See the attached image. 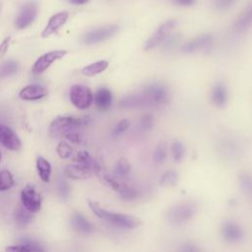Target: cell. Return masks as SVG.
Instances as JSON below:
<instances>
[{"label":"cell","mask_w":252,"mask_h":252,"mask_svg":"<svg viewBox=\"0 0 252 252\" xmlns=\"http://www.w3.org/2000/svg\"><path fill=\"white\" fill-rule=\"evenodd\" d=\"M94 171L81 163H74V164H69L66 166L65 168V173L68 177L72 178V179H87L89 177H91L92 173Z\"/></svg>","instance_id":"obj_18"},{"label":"cell","mask_w":252,"mask_h":252,"mask_svg":"<svg viewBox=\"0 0 252 252\" xmlns=\"http://www.w3.org/2000/svg\"><path fill=\"white\" fill-rule=\"evenodd\" d=\"M96 108L100 111H107L112 105V94L107 88H99L94 95Z\"/></svg>","instance_id":"obj_17"},{"label":"cell","mask_w":252,"mask_h":252,"mask_svg":"<svg viewBox=\"0 0 252 252\" xmlns=\"http://www.w3.org/2000/svg\"><path fill=\"white\" fill-rule=\"evenodd\" d=\"M68 13L67 12H59L55 15H53L47 25L45 26V28L43 29V31L41 32V37H47L53 33H55L68 20Z\"/></svg>","instance_id":"obj_14"},{"label":"cell","mask_w":252,"mask_h":252,"mask_svg":"<svg viewBox=\"0 0 252 252\" xmlns=\"http://www.w3.org/2000/svg\"><path fill=\"white\" fill-rule=\"evenodd\" d=\"M213 39H214L213 34L203 33V34L197 35V36L191 38L190 40L186 41L185 43H183L180 50L183 53L196 52L198 50L204 49V48L208 47L209 45H211L213 42Z\"/></svg>","instance_id":"obj_12"},{"label":"cell","mask_w":252,"mask_h":252,"mask_svg":"<svg viewBox=\"0 0 252 252\" xmlns=\"http://www.w3.org/2000/svg\"><path fill=\"white\" fill-rule=\"evenodd\" d=\"M5 252H45V251L39 244L31 240H24L19 244L6 247Z\"/></svg>","instance_id":"obj_21"},{"label":"cell","mask_w":252,"mask_h":252,"mask_svg":"<svg viewBox=\"0 0 252 252\" xmlns=\"http://www.w3.org/2000/svg\"><path fill=\"white\" fill-rule=\"evenodd\" d=\"M220 234L225 241L237 243L244 238L245 231L237 222L233 220H225L220 226Z\"/></svg>","instance_id":"obj_11"},{"label":"cell","mask_w":252,"mask_h":252,"mask_svg":"<svg viewBox=\"0 0 252 252\" xmlns=\"http://www.w3.org/2000/svg\"><path fill=\"white\" fill-rule=\"evenodd\" d=\"M47 94V90L39 84H32L24 87L19 96L24 100H37L44 97Z\"/></svg>","instance_id":"obj_15"},{"label":"cell","mask_w":252,"mask_h":252,"mask_svg":"<svg viewBox=\"0 0 252 252\" xmlns=\"http://www.w3.org/2000/svg\"><path fill=\"white\" fill-rule=\"evenodd\" d=\"M211 100L215 106L223 107L228 100V91L222 82L216 83L211 90Z\"/></svg>","instance_id":"obj_16"},{"label":"cell","mask_w":252,"mask_h":252,"mask_svg":"<svg viewBox=\"0 0 252 252\" xmlns=\"http://www.w3.org/2000/svg\"><path fill=\"white\" fill-rule=\"evenodd\" d=\"M178 252H204V251L196 243L191 241H186L178 247Z\"/></svg>","instance_id":"obj_38"},{"label":"cell","mask_w":252,"mask_h":252,"mask_svg":"<svg viewBox=\"0 0 252 252\" xmlns=\"http://www.w3.org/2000/svg\"><path fill=\"white\" fill-rule=\"evenodd\" d=\"M89 206L97 218L104 220L115 227L122 229H134L141 224V220L134 216L108 211L101 208L97 203L92 201H89Z\"/></svg>","instance_id":"obj_1"},{"label":"cell","mask_w":252,"mask_h":252,"mask_svg":"<svg viewBox=\"0 0 252 252\" xmlns=\"http://www.w3.org/2000/svg\"><path fill=\"white\" fill-rule=\"evenodd\" d=\"M69 97L72 104L79 109L89 108L94 100L92 90L84 85L72 86L70 89Z\"/></svg>","instance_id":"obj_6"},{"label":"cell","mask_w":252,"mask_h":252,"mask_svg":"<svg viewBox=\"0 0 252 252\" xmlns=\"http://www.w3.org/2000/svg\"><path fill=\"white\" fill-rule=\"evenodd\" d=\"M14 185V178L10 171H0V191H7Z\"/></svg>","instance_id":"obj_31"},{"label":"cell","mask_w":252,"mask_h":252,"mask_svg":"<svg viewBox=\"0 0 252 252\" xmlns=\"http://www.w3.org/2000/svg\"><path fill=\"white\" fill-rule=\"evenodd\" d=\"M21 202L23 207L32 214L37 213L41 208V199L35 188L30 184L21 191Z\"/></svg>","instance_id":"obj_8"},{"label":"cell","mask_w":252,"mask_h":252,"mask_svg":"<svg viewBox=\"0 0 252 252\" xmlns=\"http://www.w3.org/2000/svg\"><path fill=\"white\" fill-rule=\"evenodd\" d=\"M0 144L10 151H19L21 149V140L18 135L8 126L0 123Z\"/></svg>","instance_id":"obj_13"},{"label":"cell","mask_w":252,"mask_h":252,"mask_svg":"<svg viewBox=\"0 0 252 252\" xmlns=\"http://www.w3.org/2000/svg\"><path fill=\"white\" fill-rule=\"evenodd\" d=\"M63 137L66 138L67 140L71 141L72 143H75V144H80L83 141V136H82V133H81L80 129L70 130Z\"/></svg>","instance_id":"obj_37"},{"label":"cell","mask_w":252,"mask_h":252,"mask_svg":"<svg viewBox=\"0 0 252 252\" xmlns=\"http://www.w3.org/2000/svg\"><path fill=\"white\" fill-rule=\"evenodd\" d=\"M130 125H131V123L128 119H122V120L118 121L116 123V125L114 126V128H113V131H112L113 135L114 136L122 135L123 133H125L129 129Z\"/></svg>","instance_id":"obj_35"},{"label":"cell","mask_w":252,"mask_h":252,"mask_svg":"<svg viewBox=\"0 0 252 252\" xmlns=\"http://www.w3.org/2000/svg\"><path fill=\"white\" fill-rule=\"evenodd\" d=\"M119 105L122 108H137V107H144L145 102L140 93H133L121 98Z\"/></svg>","instance_id":"obj_22"},{"label":"cell","mask_w":252,"mask_h":252,"mask_svg":"<svg viewBox=\"0 0 252 252\" xmlns=\"http://www.w3.org/2000/svg\"><path fill=\"white\" fill-rule=\"evenodd\" d=\"M1 159H2V155H1V153H0V162H1Z\"/></svg>","instance_id":"obj_43"},{"label":"cell","mask_w":252,"mask_h":252,"mask_svg":"<svg viewBox=\"0 0 252 252\" xmlns=\"http://www.w3.org/2000/svg\"><path fill=\"white\" fill-rule=\"evenodd\" d=\"M67 54V50L58 49V50H51L47 53H44L37 60L33 63L32 67V73L33 75H40L43 73L52 63L55 61L63 58Z\"/></svg>","instance_id":"obj_10"},{"label":"cell","mask_w":252,"mask_h":252,"mask_svg":"<svg viewBox=\"0 0 252 252\" xmlns=\"http://www.w3.org/2000/svg\"><path fill=\"white\" fill-rule=\"evenodd\" d=\"M252 26V3H250L242 13L235 19L233 29L236 32H244Z\"/></svg>","instance_id":"obj_20"},{"label":"cell","mask_w":252,"mask_h":252,"mask_svg":"<svg viewBox=\"0 0 252 252\" xmlns=\"http://www.w3.org/2000/svg\"><path fill=\"white\" fill-rule=\"evenodd\" d=\"M154 126V117L151 114H145L140 120V127L143 130H150Z\"/></svg>","instance_id":"obj_39"},{"label":"cell","mask_w":252,"mask_h":252,"mask_svg":"<svg viewBox=\"0 0 252 252\" xmlns=\"http://www.w3.org/2000/svg\"><path fill=\"white\" fill-rule=\"evenodd\" d=\"M176 5L181 7H189L196 3L197 0H172Z\"/></svg>","instance_id":"obj_41"},{"label":"cell","mask_w":252,"mask_h":252,"mask_svg":"<svg viewBox=\"0 0 252 252\" xmlns=\"http://www.w3.org/2000/svg\"><path fill=\"white\" fill-rule=\"evenodd\" d=\"M131 171V164L130 162L125 159V158H121L119 159L114 167V173L116 176L118 177H126L129 175Z\"/></svg>","instance_id":"obj_28"},{"label":"cell","mask_w":252,"mask_h":252,"mask_svg":"<svg viewBox=\"0 0 252 252\" xmlns=\"http://www.w3.org/2000/svg\"><path fill=\"white\" fill-rule=\"evenodd\" d=\"M38 5L35 1H28L22 5L15 20L16 28L22 30L29 27L37 15Z\"/></svg>","instance_id":"obj_7"},{"label":"cell","mask_w":252,"mask_h":252,"mask_svg":"<svg viewBox=\"0 0 252 252\" xmlns=\"http://www.w3.org/2000/svg\"><path fill=\"white\" fill-rule=\"evenodd\" d=\"M198 206L193 201H183L172 205L166 212V219L175 224H181L192 220L197 214Z\"/></svg>","instance_id":"obj_3"},{"label":"cell","mask_w":252,"mask_h":252,"mask_svg":"<svg viewBox=\"0 0 252 252\" xmlns=\"http://www.w3.org/2000/svg\"><path fill=\"white\" fill-rule=\"evenodd\" d=\"M178 180V173L177 171L173 169H169L164 171L160 178H159V183L162 186H172L177 183Z\"/></svg>","instance_id":"obj_29"},{"label":"cell","mask_w":252,"mask_h":252,"mask_svg":"<svg viewBox=\"0 0 252 252\" xmlns=\"http://www.w3.org/2000/svg\"><path fill=\"white\" fill-rule=\"evenodd\" d=\"M167 157V149L164 143H159L154 152V160L156 163H162Z\"/></svg>","instance_id":"obj_32"},{"label":"cell","mask_w":252,"mask_h":252,"mask_svg":"<svg viewBox=\"0 0 252 252\" xmlns=\"http://www.w3.org/2000/svg\"><path fill=\"white\" fill-rule=\"evenodd\" d=\"M237 0H213V6L218 11H225L232 7Z\"/></svg>","instance_id":"obj_36"},{"label":"cell","mask_w":252,"mask_h":252,"mask_svg":"<svg viewBox=\"0 0 252 252\" xmlns=\"http://www.w3.org/2000/svg\"><path fill=\"white\" fill-rule=\"evenodd\" d=\"M18 63L14 60H8L0 65V78L12 76L18 72Z\"/></svg>","instance_id":"obj_26"},{"label":"cell","mask_w":252,"mask_h":252,"mask_svg":"<svg viewBox=\"0 0 252 252\" xmlns=\"http://www.w3.org/2000/svg\"><path fill=\"white\" fill-rule=\"evenodd\" d=\"M71 223H72L73 228L80 233L90 234L94 231V226L93 225V223L91 221H89V220L86 219L80 213H76L73 215Z\"/></svg>","instance_id":"obj_19"},{"label":"cell","mask_w":252,"mask_h":252,"mask_svg":"<svg viewBox=\"0 0 252 252\" xmlns=\"http://www.w3.org/2000/svg\"><path fill=\"white\" fill-rule=\"evenodd\" d=\"M87 122L86 118H77L69 115L57 116L50 123L49 134L52 137H63L70 130L81 129Z\"/></svg>","instance_id":"obj_4"},{"label":"cell","mask_w":252,"mask_h":252,"mask_svg":"<svg viewBox=\"0 0 252 252\" xmlns=\"http://www.w3.org/2000/svg\"><path fill=\"white\" fill-rule=\"evenodd\" d=\"M69 2H71L74 5H83L89 2V0H69Z\"/></svg>","instance_id":"obj_42"},{"label":"cell","mask_w":252,"mask_h":252,"mask_svg":"<svg viewBox=\"0 0 252 252\" xmlns=\"http://www.w3.org/2000/svg\"><path fill=\"white\" fill-rule=\"evenodd\" d=\"M36 169L40 179L43 182H49L51 175V165L49 161L42 157H38L36 159Z\"/></svg>","instance_id":"obj_24"},{"label":"cell","mask_w":252,"mask_h":252,"mask_svg":"<svg viewBox=\"0 0 252 252\" xmlns=\"http://www.w3.org/2000/svg\"><path fill=\"white\" fill-rule=\"evenodd\" d=\"M176 25H177L176 20H167L166 22L162 23L158 28V30L150 36V38L145 42L144 49L149 51L164 43V41L170 36Z\"/></svg>","instance_id":"obj_5"},{"label":"cell","mask_w":252,"mask_h":252,"mask_svg":"<svg viewBox=\"0 0 252 252\" xmlns=\"http://www.w3.org/2000/svg\"><path fill=\"white\" fill-rule=\"evenodd\" d=\"M140 94L144 99L145 106L164 105L169 101L170 98L167 86L160 82L147 84Z\"/></svg>","instance_id":"obj_2"},{"label":"cell","mask_w":252,"mask_h":252,"mask_svg":"<svg viewBox=\"0 0 252 252\" xmlns=\"http://www.w3.org/2000/svg\"><path fill=\"white\" fill-rule=\"evenodd\" d=\"M118 192H119L120 197L124 201H127V202L135 201L139 197L138 190L133 188V187H131V186H128V185H122Z\"/></svg>","instance_id":"obj_27"},{"label":"cell","mask_w":252,"mask_h":252,"mask_svg":"<svg viewBox=\"0 0 252 252\" xmlns=\"http://www.w3.org/2000/svg\"><path fill=\"white\" fill-rule=\"evenodd\" d=\"M107 67H108V62L106 60H99V61H96V62H94L92 64L85 66L81 72L83 75H85L87 77H94V76L105 71L107 69Z\"/></svg>","instance_id":"obj_23"},{"label":"cell","mask_w":252,"mask_h":252,"mask_svg":"<svg viewBox=\"0 0 252 252\" xmlns=\"http://www.w3.org/2000/svg\"><path fill=\"white\" fill-rule=\"evenodd\" d=\"M118 29L119 28L117 25H107L92 30L84 35L83 41L86 44H95L101 42L113 36L118 32Z\"/></svg>","instance_id":"obj_9"},{"label":"cell","mask_w":252,"mask_h":252,"mask_svg":"<svg viewBox=\"0 0 252 252\" xmlns=\"http://www.w3.org/2000/svg\"><path fill=\"white\" fill-rule=\"evenodd\" d=\"M10 41H11V37L8 36V37H6V38L2 41V43L0 44V58L4 57L5 54L7 53L8 48H9Z\"/></svg>","instance_id":"obj_40"},{"label":"cell","mask_w":252,"mask_h":252,"mask_svg":"<svg viewBox=\"0 0 252 252\" xmlns=\"http://www.w3.org/2000/svg\"><path fill=\"white\" fill-rule=\"evenodd\" d=\"M56 152L61 158H71L73 154V149L67 142L60 141L57 145Z\"/></svg>","instance_id":"obj_33"},{"label":"cell","mask_w":252,"mask_h":252,"mask_svg":"<svg viewBox=\"0 0 252 252\" xmlns=\"http://www.w3.org/2000/svg\"><path fill=\"white\" fill-rule=\"evenodd\" d=\"M239 184L243 191L252 192V176L249 173H246V172L240 173Z\"/></svg>","instance_id":"obj_34"},{"label":"cell","mask_w":252,"mask_h":252,"mask_svg":"<svg viewBox=\"0 0 252 252\" xmlns=\"http://www.w3.org/2000/svg\"><path fill=\"white\" fill-rule=\"evenodd\" d=\"M14 218L19 226H25L32 221V213L27 211L24 207H18L15 211Z\"/></svg>","instance_id":"obj_25"},{"label":"cell","mask_w":252,"mask_h":252,"mask_svg":"<svg viewBox=\"0 0 252 252\" xmlns=\"http://www.w3.org/2000/svg\"><path fill=\"white\" fill-rule=\"evenodd\" d=\"M170 152L175 161H181L185 156V147L179 141H174L170 146Z\"/></svg>","instance_id":"obj_30"}]
</instances>
